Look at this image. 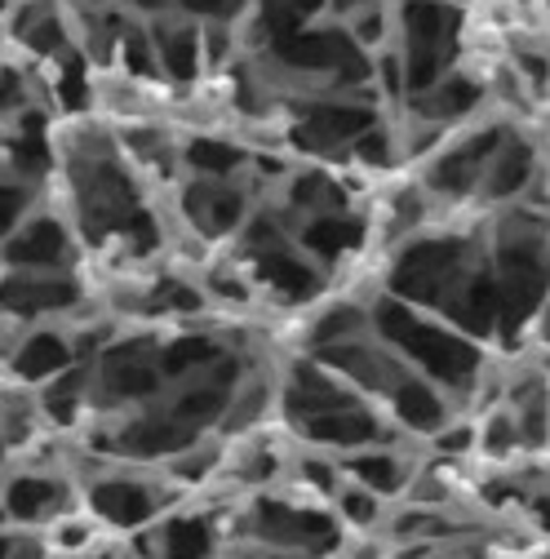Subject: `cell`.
Instances as JSON below:
<instances>
[{"label":"cell","mask_w":550,"mask_h":559,"mask_svg":"<svg viewBox=\"0 0 550 559\" xmlns=\"http://www.w3.org/2000/svg\"><path fill=\"white\" fill-rule=\"evenodd\" d=\"M240 533L258 546H275V550H307V555H333L342 546V524L328 511L315 507H298V502H280V498H253L244 511Z\"/></svg>","instance_id":"cell-1"},{"label":"cell","mask_w":550,"mask_h":559,"mask_svg":"<svg viewBox=\"0 0 550 559\" xmlns=\"http://www.w3.org/2000/svg\"><path fill=\"white\" fill-rule=\"evenodd\" d=\"M174 502L169 488H160L156 479H143V475H124V471H107V475H94L85 488H81V507L107 524V528H120V533H138L165 515V507Z\"/></svg>","instance_id":"cell-2"},{"label":"cell","mask_w":550,"mask_h":559,"mask_svg":"<svg viewBox=\"0 0 550 559\" xmlns=\"http://www.w3.org/2000/svg\"><path fill=\"white\" fill-rule=\"evenodd\" d=\"M76 507L81 488L58 471H5V479H0V520H5V528L40 533Z\"/></svg>","instance_id":"cell-3"},{"label":"cell","mask_w":550,"mask_h":559,"mask_svg":"<svg viewBox=\"0 0 550 559\" xmlns=\"http://www.w3.org/2000/svg\"><path fill=\"white\" fill-rule=\"evenodd\" d=\"M382 324L391 329L386 342L404 352L399 360L404 365H418L422 378H431V382H466L475 373V352H470L466 342H457L449 333H435V329H427L418 320L395 324L391 316H382Z\"/></svg>","instance_id":"cell-4"},{"label":"cell","mask_w":550,"mask_h":559,"mask_svg":"<svg viewBox=\"0 0 550 559\" xmlns=\"http://www.w3.org/2000/svg\"><path fill=\"white\" fill-rule=\"evenodd\" d=\"M298 436L311 449L333 453V457L369 449V444H391V431L382 427V417L369 404H347V408L315 413V417H307V423H298Z\"/></svg>","instance_id":"cell-5"},{"label":"cell","mask_w":550,"mask_h":559,"mask_svg":"<svg viewBox=\"0 0 550 559\" xmlns=\"http://www.w3.org/2000/svg\"><path fill=\"white\" fill-rule=\"evenodd\" d=\"M81 298V289L58 271H19L10 266V275L0 280V311L10 320H49L58 311H72Z\"/></svg>","instance_id":"cell-6"},{"label":"cell","mask_w":550,"mask_h":559,"mask_svg":"<svg viewBox=\"0 0 550 559\" xmlns=\"http://www.w3.org/2000/svg\"><path fill=\"white\" fill-rule=\"evenodd\" d=\"M81 352H76V342L67 337L62 329H32L27 337L19 333L14 342V352H10V373L19 386H40L49 378H58L67 365H76Z\"/></svg>","instance_id":"cell-7"},{"label":"cell","mask_w":550,"mask_h":559,"mask_svg":"<svg viewBox=\"0 0 550 559\" xmlns=\"http://www.w3.org/2000/svg\"><path fill=\"white\" fill-rule=\"evenodd\" d=\"M337 471L347 479H356V484H364V488H373L382 502L399 498L408 488V479H412V466L399 453H391L386 444H369V449H356V453H342Z\"/></svg>","instance_id":"cell-8"},{"label":"cell","mask_w":550,"mask_h":559,"mask_svg":"<svg viewBox=\"0 0 550 559\" xmlns=\"http://www.w3.org/2000/svg\"><path fill=\"white\" fill-rule=\"evenodd\" d=\"M391 413H395V423L408 427V431H418V436H435L444 423H449V404L444 395L435 391L431 378H418V373H408L391 386Z\"/></svg>","instance_id":"cell-9"},{"label":"cell","mask_w":550,"mask_h":559,"mask_svg":"<svg viewBox=\"0 0 550 559\" xmlns=\"http://www.w3.org/2000/svg\"><path fill=\"white\" fill-rule=\"evenodd\" d=\"M0 253L19 271H58L67 266V236L58 231V223H19L0 240Z\"/></svg>","instance_id":"cell-10"},{"label":"cell","mask_w":550,"mask_h":559,"mask_svg":"<svg viewBox=\"0 0 550 559\" xmlns=\"http://www.w3.org/2000/svg\"><path fill=\"white\" fill-rule=\"evenodd\" d=\"M152 533H156V559H214V546H218L210 515H195V511L160 515Z\"/></svg>","instance_id":"cell-11"},{"label":"cell","mask_w":550,"mask_h":559,"mask_svg":"<svg viewBox=\"0 0 550 559\" xmlns=\"http://www.w3.org/2000/svg\"><path fill=\"white\" fill-rule=\"evenodd\" d=\"M333 511H337V524H351V528H373L382 520V498L373 493V488L356 484L342 475V484L333 488Z\"/></svg>","instance_id":"cell-12"},{"label":"cell","mask_w":550,"mask_h":559,"mask_svg":"<svg viewBox=\"0 0 550 559\" xmlns=\"http://www.w3.org/2000/svg\"><path fill=\"white\" fill-rule=\"evenodd\" d=\"M515 444H519V436H515V413H511V408H498L489 423H485V431H479V449L493 453V457H506Z\"/></svg>","instance_id":"cell-13"},{"label":"cell","mask_w":550,"mask_h":559,"mask_svg":"<svg viewBox=\"0 0 550 559\" xmlns=\"http://www.w3.org/2000/svg\"><path fill=\"white\" fill-rule=\"evenodd\" d=\"M298 471H302V479L315 488L320 498H333V488L342 484V471H337V457L333 453H307Z\"/></svg>","instance_id":"cell-14"},{"label":"cell","mask_w":550,"mask_h":559,"mask_svg":"<svg viewBox=\"0 0 550 559\" xmlns=\"http://www.w3.org/2000/svg\"><path fill=\"white\" fill-rule=\"evenodd\" d=\"M27 214V191L14 182H0V240H5Z\"/></svg>","instance_id":"cell-15"},{"label":"cell","mask_w":550,"mask_h":559,"mask_svg":"<svg viewBox=\"0 0 550 559\" xmlns=\"http://www.w3.org/2000/svg\"><path fill=\"white\" fill-rule=\"evenodd\" d=\"M470 444H475V431H470V427H449V423H444V427L435 431V449H440V453H466Z\"/></svg>","instance_id":"cell-16"},{"label":"cell","mask_w":550,"mask_h":559,"mask_svg":"<svg viewBox=\"0 0 550 559\" xmlns=\"http://www.w3.org/2000/svg\"><path fill=\"white\" fill-rule=\"evenodd\" d=\"M14 559H58V555H53V550H49L40 537H32V542H23V537H19V550H14Z\"/></svg>","instance_id":"cell-17"},{"label":"cell","mask_w":550,"mask_h":559,"mask_svg":"<svg viewBox=\"0 0 550 559\" xmlns=\"http://www.w3.org/2000/svg\"><path fill=\"white\" fill-rule=\"evenodd\" d=\"M253 559H320V555H307V550H275V546H258Z\"/></svg>","instance_id":"cell-18"},{"label":"cell","mask_w":550,"mask_h":559,"mask_svg":"<svg viewBox=\"0 0 550 559\" xmlns=\"http://www.w3.org/2000/svg\"><path fill=\"white\" fill-rule=\"evenodd\" d=\"M533 520H537L541 533L550 537V493H546V498H533Z\"/></svg>","instance_id":"cell-19"},{"label":"cell","mask_w":550,"mask_h":559,"mask_svg":"<svg viewBox=\"0 0 550 559\" xmlns=\"http://www.w3.org/2000/svg\"><path fill=\"white\" fill-rule=\"evenodd\" d=\"M19 528H0V559H14V550H19Z\"/></svg>","instance_id":"cell-20"},{"label":"cell","mask_w":550,"mask_h":559,"mask_svg":"<svg viewBox=\"0 0 550 559\" xmlns=\"http://www.w3.org/2000/svg\"><path fill=\"white\" fill-rule=\"evenodd\" d=\"M10 457H14V453H10L5 436H0V479H5V471H10Z\"/></svg>","instance_id":"cell-21"},{"label":"cell","mask_w":550,"mask_h":559,"mask_svg":"<svg viewBox=\"0 0 550 559\" xmlns=\"http://www.w3.org/2000/svg\"><path fill=\"white\" fill-rule=\"evenodd\" d=\"M541 342L550 346V311H546V320H541Z\"/></svg>","instance_id":"cell-22"}]
</instances>
